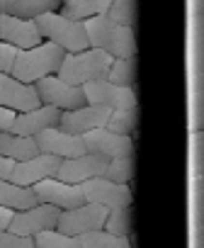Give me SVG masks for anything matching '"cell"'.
<instances>
[{
  "label": "cell",
  "instance_id": "obj_8",
  "mask_svg": "<svg viewBox=\"0 0 204 248\" xmlns=\"http://www.w3.org/2000/svg\"><path fill=\"white\" fill-rule=\"evenodd\" d=\"M80 190H83L85 202H95V204H102L107 209L131 204V187H129V183H115V180H110L105 175L83 180Z\"/></svg>",
  "mask_w": 204,
  "mask_h": 248
},
{
  "label": "cell",
  "instance_id": "obj_24",
  "mask_svg": "<svg viewBox=\"0 0 204 248\" xmlns=\"http://www.w3.org/2000/svg\"><path fill=\"white\" fill-rule=\"evenodd\" d=\"M136 124H139V107H117L110 109V117L105 122V129L119 132V134H134L136 132Z\"/></svg>",
  "mask_w": 204,
  "mask_h": 248
},
{
  "label": "cell",
  "instance_id": "obj_1",
  "mask_svg": "<svg viewBox=\"0 0 204 248\" xmlns=\"http://www.w3.org/2000/svg\"><path fill=\"white\" fill-rule=\"evenodd\" d=\"M87 44L107 51L110 56H136V37L134 27H124L107 15H95L83 20Z\"/></svg>",
  "mask_w": 204,
  "mask_h": 248
},
{
  "label": "cell",
  "instance_id": "obj_23",
  "mask_svg": "<svg viewBox=\"0 0 204 248\" xmlns=\"http://www.w3.org/2000/svg\"><path fill=\"white\" fill-rule=\"evenodd\" d=\"M58 8H61V0H8L5 13L34 20L37 15L51 13V10H58Z\"/></svg>",
  "mask_w": 204,
  "mask_h": 248
},
{
  "label": "cell",
  "instance_id": "obj_27",
  "mask_svg": "<svg viewBox=\"0 0 204 248\" xmlns=\"http://www.w3.org/2000/svg\"><path fill=\"white\" fill-rule=\"evenodd\" d=\"M32 238H34V248H80L78 238L66 236L58 229H44V231L34 233Z\"/></svg>",
  "mask_w": 204,
  "mask_h": 248
},
{
  "label": "cell",
  "instance_id": "obj_25",
  "mask_svg": "<svg viewBox=\"0 0 204 248\" xmlns=\"http://www.w3.org/2000/svg\"><path fill=\"white\" fill-rule=\"evenodd\" d=\"M75 238L80 248H129V238H119L105 229H92Z\"/></svg>",
  "mask_w": 204,
  "mask_h": 248
},
{
  "label": "cell",
  "instance_id": "obj_6",
  "mask_svg": "<svg viewBox=\"0 0 204 248\" xmlns=\"http://www.w3.org/2000/svg\"><path fill=\"white\" fill-rule=\"evenodd\" d=\"M107 207L102 204H95V202H83L78 207H71V209H61L58 219H56V229L66 236H80L85 231H92V229H102L107 219Z\"/></svg>",
  "mask_w": 204,
  "mask_h": 248
},
{
  "label": "cell",
  "instance_id": "obj_7",
  "mask_svg": "<svg viewBox=\"0 0 204 248\" xmlns=\"http://www.w3.org/2000/svg\"><path fill=\"white\" fill-rule=\"evenodd\" d=\"M34 88H37L39 102H44V105H54L58 109H73V107L85 105L83 85H73V83L63 80L56 73H49V76L39 78L34 83Z\"/></svg>",
  "mask_w": 204,
  "mask_h": 248
},
{
  "label": "cell",
  "instance_id": "obj_10",
  "mask_svg": "<svg viewBox=\"0 0 204 248\" xmlns=\"http://www.w3.org/2000/svg\"><path fill=\"white\" fill-rule=\"evenodd\" d=\"M83 93H85V102L105 105V107H110V109L136 105L134 85H117V83H112V80H107V78H97V80L83 83Z\"/></svg>",
  "mask_w": 204,
  "mask_h": 248
},
{
  "label": "cell",
  "instance_id": "obj_3",
  "mask_svg": "<svg viewBox=\"0 0 204 248\" xmlns=\"http://www.w3.org/2000/svg\"><path fill=\"white\" fill-rule=\"evenodd\" d=\"M115 56H110L107 51L87 46L80 51H71L63 56L56 76H61L63 80L73 83V85H83L87 80H97V78H107L110 63Z\"/></svg>",
  "mask_w": 204,
  "mask_h": 248
},
{
  "label": "cell",
  "instance_id": "obj_9",
  "mask_svg": "<svg viewBox=\"0 0 204 248\" xmlns=\"http://www.w3.org/2000/svg\"><path fill=\"white\" fill-rule=\"evenodd\" d=\"M58 214H61L58 207H54L49 202H37L34 207L13 212V219H10L8 229L13 233H20V236H34L44 229H56Z\"/></svg>",
  "mask_w": 204,
  "mask_h": 248
},
{
  "label": "cell",
  "instance_id": "obj_4",
  "mask_svg": "<svg viewBox=\"0 0 204 248\" xmlns=\"http://www.w3.org/2000/svg\"><path fill=\"white\" fill-rule=\"evenodd\" d=\"M42 39H49L54 44H58L66 54L71 51H80L87 49V34H85V25L80 20H71L66 15H61L58 10L51 13H42L34 17Z\"/></svg>",
  "mask_w": 204,
  "mask_h": 248
},
{
  "label": "cell",
  "instance_id": "obj_22",
  "mask_svg": "<svg viewBox=\"0 0 204 248\" xmlns=\"http://www.w3.org/2000/svg\"><path fill=\"white\" fill-rule=\"evenodd\" d=\"M102 229L119 236V238H129L131 241V233H134V214H131V204H124V207H115L107 212V219L102 224Z\"/></svg>",
  "mask_w": 204,
  "mask_h": 248
},
{
  "label": "cell",
  "instance_id": "obj_26",
  "mask_svg": "<svg viewBox=\"0 0 204 248\" xmlns=\"http://www.w3.org/2000/svg\"><path fill=\"white\" fill-rule=\"evenodd\" d=\"M107 80L117 85H134L136 83V56H115L107 71Z\"/></svg>",
  "mask_w": 204,
  "mask_h": 248
},
{
  "label": "cell",
  "instance_id": "obj_14",
  "mask_svg": "<svg viewBox=\"0 0 204 248\" xmlns=\"http://www.w3.org/2000/svg\"><path fill=\"white\" fill-rule=\"evenodd\" d=\"M42 105L34 83H25L10 73H0V107H10L15 112H27Z\"/></svg>",
  "mask_w": 204,
  "mask_h": 248
},
{
  "label": "cell",
  "instance_id": "obj_16",
  "mask_svg": "<svg viewBox=\"0 0 204 248\" xmlns=\"http://www.w3.org/2000/svg\"><path fill=\"white\" fill-rule=\"evenodd\" d=\"M0 42H8L17 49H29L42 42V34L34 20L0 13Z\"/></svg>",
  "mask_w": 204,
  "mask_h": 248
},
{
  "label": "cell",
  "instance_id": "obj_11",
  "mask_svg": "<svg viewBox=\"0 0 204 248\" xmlns=\"http://www.w3.org/2000/svg\"><path fill=\"white\" fill-rule=\"evenodd\" d=\"M107 117H110V107L85 102V105L73 107V109H61L58 129L71 132V134H83V132H90L97 127H105Z\"/></svg>",
  "mask_w": 204,
  "mask_h": 248
},
{
  "label": "cell",
  "instance_id": "obj_28",
  "mask_svg": "<svg viewBox=\"0 0 204 248\" xmlns=\"http://www.w3.org/2000/svg\"><path fill=\"white\" fill-rule=\"evenodd\" d=\"M134 156H122V158H112L107 161V168H105V178L115 180V183H131L134 180Z\"/></svg>",
  "mask_w": 204,
  "mask_h": 248
},
{
  "label": "cell",
  "instance_id": "obj_15",
  "mask_svg": "<svg viewBox=\"0 0 204 248\" xmlns=\"http://www.w3.org/2000/svg\"><path fill=\"white\" fill-rule=\"evenodd\" d=\"M34 141H37V149L42 154H51V156H58V158H73V156L85 154L83 137L63 132L58 127H49V129L34 134Z\"/></svg>",
  "mask_w": 204,
  "mask_h": 248
},
{
  "label": "cell",
  "instance_id": "obj_31",
  "mask_svg": "<svg viewBox=\"0 0 204 248\" xmlns=\"http://www.w3.org/2000/svg\"><path fill=\"white\" fill-rule=\"evenodd\" d=\"M17 51H20L17 46H13V44H8V42H0V73H10Z\"/></svg>",
  "mask_w": 204,
  "mask_h": 248
},
{
  "label": "cell",
  "instance_id": "obj_32",
  "mask_svg": "<svg viewBox=\"0 0 204 248\" xmlns=\"http://www.w3.org/2000/svg\"><path fill=\"white\" fill-rule=\"evenodd\" d=\"M15 109H10V107H0V132H5V129H10V124H13V119H15Z\"/></svg>",
  "mask_w": 204,
  "mask_h": 248
},
{
  "label": "cell",
  "instance_id": "obj_35",
  "mask_svg": "<svg viewBox=\"0 0 204 248\" xmlns=\"http://www.w3.org/2000/svg\"><path fill=\"white\" fill-rule=\"evenodd\" d=\"M5 8H8V0H0V13H5Z\"/></svg>",
  "mask_w": 204,
  "mask_h": 248
},
{
  "label": "cell",
  "instance_id": "obj_34",
  "mask_svg": "<svg viewBox=\"0 0 204 248\" xmlns=\"http://www.w3.org/2000/svg\"><path fill=\"white\" fill-rule=\"evenodd\" d=\"M10 219H13V209H8V207H0V229H8Z\"/></svg>",
  "mask_w": 204,
  "mask_h": 248
},
{
  "label": "cell",
  "instance_id": "obj_5",
  "mask_svg": "<svg viewBox=\"0 0 204 248\" xmlns=\"http://www.w3.org/2000/svg\"><path fill=\"white\" fill-rule=\"evenodd\" d=\"M83 146L87 154H95L105 161L122 158V156H134V139L131 134H119L105 127H97L90 132H83Z\"/></svg>",
  "mask_w": 204,
  "mask_h": 248
},
{
  "label": "cell",
  "instance_id": "obj_20",
  "mask_svg": "<svg viewBox=\"0 0 204 248\" xmlns=\"http://www.w3.org/2000/svg\"><path fill=\"white\" fill-rule=\"evenodd\" d=\"M39 200H37V192L29 187V185H20V183H13V180H0V207H8L13 212H20V209H27V207H34Z\"/></svg>",
  "mask_w": 204,
  "mask_h": 248
},
{
  "label": "cell",
  "instance_id": "obj_17",
  "mask_svg": "<svg viewBox=\"0 0 204 248\" xmlns=\"http://www.w3.org/2000/svg\"><path fill=\"white\" fill-rule=\"evenodd\" d=\"M58 117H61V109L54 107V105H37L27 112H17L10 129L8 132H15V134H27V137H34L49 127H58Z\"/></svg>",
  "mask_w": 204,
  "mask_h": 248
},
{
  "label": "cell",
  "instance_id": "obj_21",
  "mask_svg": "<svg viewBox=\"0 0 204 248\" xmlns=\"http://www.w3.org/2000/svg\"><path fill=\"white\" fill-rule=\"evenodd\" d=\"M112 0H61L58 13L71 20H87L95 15H105Z\"/></svg>",
  "mask_w": 204,
  "mask_h": 248
},
{
  "label": "cell",
  "instance_id": "obj_18",
  "mask_svg": "<svg viewBox=\"0 0 204 248\" xmlns=\"http://www.w3.org/2000/svg\"><path fill=\"white\" fill-rule=\"evenodd\" d=\"M105 168H107V161L105 158H100V156L85 151V154L73 156V158H61V166L56 170V178H61L66 183H73V185H80L87 178L105 175Z\"/></svg>",
  "mask_w": 204,
  "mask_h": 248
},
{
  "label": "cell",
  "instance_id": "obj_30",
  "mask_svg": "<svg viewBox=\"0 0 204 248\" xmlns=\"http://www.w3.org/2000/svg\"><path fill=\"white\" fill-rule=\"evenodd\" d=\"M0 248H34V238L13 233L10 229H0Z\"/></svg>",
  "mask_w": 204,
  "mask_h": 248
},
{
  "label": "cell",
  "instance_id": "obj_29",
  "mask_svg": "<svg viewBox=\"0 0 204 248\" xmlns=\"http://www.w3.org/2000/svg\"><path fill=\"white\" fill-rule=\"evenodd\" d=\"M105 15L124 27H134L136 25V0H112Z\"/></svg>",
  "mask_w": 204,
  "mask_h": 248
},
{
  "label": "cell",
  "instance_id": "obj_2",
  "mask_svg": "<svg viewBox=\"0 0 204 248\" xmlns=\"http://www.w3.org/2000/svg\"><path fill=\"white\" fill-rule=\"evenodd\" d=\"M63 56H66V51L58 44H54L49 39H42L39 44H34L29 49H20L15 54L10 76H15L25 83H37L39 78H44L49 73H56Z\"/></svg>",
  "mask_w": 204,
  "mask_h": 248
},
{
  "label": "cell",
  "instance_id": "obj_12",
  "mask_svg": "<svg viewBox=\"0 0 204 248\" xmlns=\"http://www.w3.org/2000/svg\"><path fill=\"white\" fill-rule=\"evenodd\" d=\"M61 166V158L58 156H51V154H37L32 158H25V161H15L13 163V170L8 175V180L13 183H20V185H34L44 178H56V170Z\"/></svg>",
  "mask_w": 204,
  "mask_h": 248
},
{
  "label": "cell",
  "instance_id": "obj_33",
  "mask_svg": "<svg viewBox=\"0 0 204 248\" xmlns=\"http://www.w3.org/2000/svg\"><path fill=\"white\" fill-rule=\"evenodd\" d=\"M13 163H15V161H10V158H5V156H0V180H5V178L10 175Z\"/></svg>",
  "mask_w": 204,
  "mask_h": 248
},
{
  "label": "cell",
  "instance_id": "obj_19",
  "mask_svg": "<svg viewBox=\"0 0 204 248\" xmlns=\"http://www.w3.org/2000/svg\"><path fill=\"white\" fill-rule=\"evenodd\" d=\"M37 154H39V149H37L34 137L15 134L8 129L0 132V156H5L10 161H25V158H32Z\"/></svg>",
  "mask_w": 204,
  "mask_h": 248
},
{
  "label": "cell",
  "instance_id": "obj_13",
  "mask_svg": "<svg viewBox=\"0 0 204 248\" xmlns=\"http://www.w3.org/2000/svg\"><path fill=\"white\" fill-rule=\"evenodd\" d=\"M32 190L37 192L39 202H49L58 209H71V207H78V204L85 202L80 185L66 183L61 178H44V180L34 183Z\"/></svg>",
  "mask_w": 204,
  "mask_h": 248
}]
</instances>
